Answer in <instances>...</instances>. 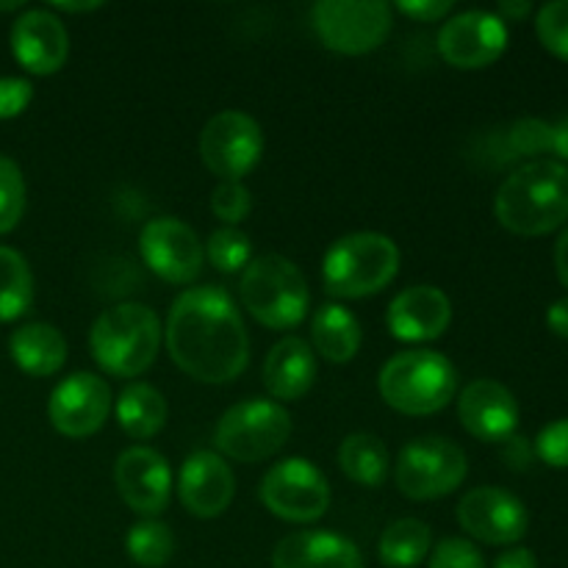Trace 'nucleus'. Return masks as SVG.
<instances>
[{"mask_svg":"<svg viewBox=\"0 0 568 568\" xmlns=\"http://www.w3.org/2000/svg\"><path fill=\"white\" fill-rule=\"evenodd\" d=\"M33 275L17 250L0 247V322H14L31 308Z\"/></svg>","mask_w":568,"mask_h":568,"instance_id":"28","label":"nucleus"},{"mask_svg":"<svg viewBox=\"0 0 568 568\" xmlns=\"http://www.w3.org/2000/svg\"><path fill=\"white\" fill-rule=\"evenodd\" d=\"M111 410V388L92 372H75L53 388L48 403L50 425L67 438H87L103 427Z\"/></svg>","mask_w":568,"mask_h":568,"instance_id":"14","label":"nucleus"},{"mask_svg":"<svg viewBox=\"0 0 568 568\" xmlns=\"http://www.w3.org/2000/svg\"><path fill=\"white\" fill-rule=\"evenodd\" d=\"M142 258L161 281L166 283H192L203 270V244L197 233L186 222L175 216H155L142 227L139 236Z\"/></svg>","mask_w":568,"mask_h":568,"instance_id":"12","label":"nucleus"},{"mask_svg":"<svg viewBox=\"0 0 568 568\" xmlns=\"http://www.w3.org/2000/svg\"><path fill=\"white\" fill-rule=\"evenodd\" d=\"M20 0H17V3H0V11H11V9H20Z\"/></svg>","mask_w":568,"mask_h":568,"instance_id":"46","label":"nucleus"},{"mask_svg":"<svg viewBox=\"0 0 568 568\" xmlns=\"http://www.w3.org/2000/svg\"><path fill=\"white\" fill-rule=\"evenodd\" d=\"M161 322L153 308L120 303L103 311L89 333V349L103 372L114 377H139L153 366L161 347Z\"/></svg>","mask_w":568,"mask_h":568,"instance_id":"3","label":"nucleus"},{"mask_svg":"<svg viewBox=\"0 0 568 568\" xmlns=\"http://www.w3.org/2000/svg\"><path fill=\"white\" fill-rule=\"evenodd\" d=\"M397 9L403 14H408L410 20H419V22H436L442 17H447L453 11V3L449 0H416V3H397Z\"/></svg>","mask_w":568,"mask_h":568,"instance_id":"38","label":"nucleus"},{"mask_svg":"<svg viewBox=\"0 0 568 568\" xmlns=\"http://www.w3.org/2000/svg\"><path fill=\"white\" fill-rule=\"evenodd\" d=\"M516 155H538L552 150V125L544 120H519L508 133Z\"/></svg>","mask_w":568,"mask_h":568,"instance_id":"34","label":"nucleus"},{"mask_svg":"<svg viewBox=\"0 0 568 568\" xmlns=\"http://www.w3.org/2000/svg\"><path fill=\"white\" fill-rule=\"evenodd\" d=\"M239 294L244 308L272 331L297 327L311 303L305 275L283 255H261L250 261L242 272Z\"/></svg>","mask_w":568,"mask_h":568,"instance_id":"6","label":"nucleus"},{"mask_svg":"<svg viewBox=\"0 0 568 568\" xmlns=\"http://www.w3.org/2000/svg\"><path fill=\"white\" fill-rule=\"evenodd\" d=\"M114 483L131 510L159 516L172 494V475L166 460L150 447H131L116 458Z\"/></svg>","mask_w":568,"mask_h":568,"instance_id":"16","label":"nucleus"},{"mask_svg":"<svg viewBox=\"0 0 568 568\" xmlns=\"http://www.w3.org/2000/svg\"><path fill=\"white\" fill-rule=\"evenodd\" d=\"M26 211V181L20 166L0 155V236L14 231Z\"/></svg>","mask_w":568,"mask_h":568,"instance_id":"31","label":"nucleus"},{"mask_svg":"<svg viewBox=\"0 0 568 568\" xmlns=\"http://www.w3.org/2000/svg\"><path fill=\"white\" fill-rule=\"evenodd\" d=\"M430 568H486L480 549L464 538H444L430 555Z\"/></svg>","mask_w":568,"mask_h":568,"instance_id":"35","label":"nucleus"},{"mask_svg":"<svg viewBox=\"0 0 568 568\" xmlns=\"http://www.w3.org/2000/svg\"><path fill=\"white\" fill-rule=\"evenodd\" d=\"M9 353L14 364L31 377H50L64 366L67 342L53 325L31 322L11 333Z\"/></svg>","mask_w":568,"mask_h":568,"instance_id":"23","label":"nucleus"},{"mask_svg":"<svg viewBox=\"0 0 568 568\" xmlns=\"http://www.w3.org/2000/svg\"><path fill=\"white\" fill-rule=\"evenodd\" d=\"M381 397L405 416H430L447 408L458 392V372L433 349H408L381 369Z\"/></svg>","mask_w":568,"mask_h":568,"instance_id":"4","label":"nucleus"},{"mask_svg":"<svg viewBox=\"0 0 568 568\" xmlns=\"http://www.w3.org/2000/svg\"><path fill=\"white\" fill-rule=\"evenodd\" d=\"M33 100V87L26 78H0V120H14Z\"/></svg>","mask_w":568,"mask_h":568,"instance_id":"37","label":"nucleus"},{"mask_svg":"<svg viewBox=\"0 0 568 568\" xmlns=\"http://www.w3.org/2000/svg\"><path fill=\"white\" fill-rule=\"evenodd\" d=\"M555 270H558L560 283L568 288V227L560 233L558 244H555Z\"/></svg>","mask_w":568,"mask_h":568,"instance_id":"42","label":"nucleus"},{"mask_svg":"<svg viewBox=\"0 0 568 568\" xmlns=\"http://www.w3.org/2000/svg\"><path fill=\"white\" fill-rule=\"evenodd\" d=\"M453 322V303L436 286H410L388 305L386 325L399 342H433Z\"/></svg>","mask_w":568,"mask_h":568,"instance_id":"20","label":"nucleus"},{"mask_svg":"<svg viewBox=\"0 0 568 568\" xmlns=\"http://www.w3.org/2000/svg\"><path fill=\"white\" fill-rule=\"evenodd\" d=\"M70 39L53 11L31 9L11 26V53L33 75H53L64 67Z\"/></svg>","mask_w":568,"mask_h":568,"instance_id":"18","label":"nucleus"},{"mask_svg":"<svg viewBox=\"0 0 568 568\" xmlns=\"http://www.w3.org/2000/svg\"><path fill=\"white\" fill-rule=\"evenodd\" d=\"M272 568H364L361 549L331 530H305L281 538Z\"/></svg>","mask_w":568,"mask_h":568,"instance_id":"21","label":"nucleus"},{"mask_svg":"<svg viewBox=\"0 0 568 568\" xmlns=\"http://www.w3.org/2000/svg\"><path fill=\"white\" fill-rule=\"evenodd\" d=\"M125 549L131 560L142 568H161L172 560L175 555V536L164 521H139L128 530Z\"/></svg>","mask_w":568,"mask_h":568,"instance_id":"29","label":"nucleus"},{"mask_svg":"<svg viewBox=\"0 0 568 568\" xmlns=\"http://www.w3.org/2000/svg\"><path fill=\"white\" fill-rule=\"evenodd\" d=\"M292 416L270 399H247L222 414L216 425V449L239 464H258L286 447Z\"/></svg>","mask_w":568,"mask_h":568,"instance_id":"7","label":"nucleus"},{"mask_svg":"<svg viewBox=\"0 0 568 568\" xmlns=\"http://www.w3.org/2000/svg\"><path fill=\"white\" fill-rule=\"evenodd\" d=\"M399 272V250L383 233H349L333 242L322 261L327 294L361 300L383 292Z\"/></svg>","mask_w":568,"mask_h":568,"instance_id":"5","label":"nucleus"},{"mask_svg":"<svg viewBox=\"0 0 568 568\" xmlns=\"http://www.w3.org/2000/svg\"><path fill=\"white\" fill-rule=\"evenodd\" d=\"M166 399L148 383H133L116 399V422L131 438H153L166 425Z\"/></svg>","mask_w":568,"mask_h":568,"instance_id":"25","label":"nucleus"},{"mask_svg":"<svg viewBox=\"0 0 568 568\" xmlns=\"http://www.w3.org/2000/svg\"><path fill=\"white\" fill-rule=\"evenodd\" d=\"M264 153L261 125L244 111H222L200 133V155L222 181H239L258 164Z\"/></svg>","mask_w":568,"mask_h":568,"instance_id":"11","label":"nucleus"},{"mask_svg":"<svg viewBox=\"0 0 568 568\" xmlns=\"http://www.w3.org/2000/svg\"><path fill=\"white\" fill-rule=\"evenodd\" d=\"M552 150L568 161V114L558 125H552Z\"/></svg>","mask_w":568,"mask_h":568,"instance_id":"43","label":"nucleus"},{"mask_svg":"<svg viewBox=\"0 0 568 568\" xmlns=\"http://www.w3.org/2000/svg\"><path fill=\"white\" fill-rule=\"evenodd\" d=\"M499 11H503L505 17H510V20H521V17L530 14V3H527V0H521V3L505 0V3H499Z\"/></svg>","mask_w":568,"mask_h":568,"instance_id":"44","label":"nucleus"},{"mask_svg":"<svg viewBox=\"0 0 568 568\" xmlns=\"http://www.w3.org/2000/svg\"><path fill=\"white\" fill-rule=\"evenodd\" d=\"M508 48V28L491 11H460L444 22L438 53L458 70H483Z\"/></svg>","mask_w":568,"mask_h":568,"instance_id":"13","label":"nucleus"},{"mask_svg":"<svg viewBox=\"0 0 568 568\" xmlns=\"http://www.w3.org/2000/svg\"><path fill=\"white\" fill-rule=\"evenodd\" d=\"M338 464L353 483L377 488L386 483L392 460H388V449L381 438L372 436V433H353L342 442Z\"/></svg>","mask_w":568,"mask_h":568,"instance_id":"26","label":"nucleus"},{"mask_svg":"<svg viewBox=\"0 0 568 568\" xmlns=\"http://www.w3.org/2000/svg\"><path fill=\"white\" fill-rule=\"evenodd\" d=\"M538 39L558 59L568 61V0H552L538 11Z\"/></svg>","mask_w":568,"mask_h":568,"instance_id":"32","label":"nucleus"},{"mask_svg":"<svg viewBox=\"0 0 568 568\" xmlns=\"http://www.w3.org/2000/svg\"><path fill=\"white\" fill-rule=\"evenodd\" d=\"M261 503L272 516L292 525H308L325 516L331 486L320 466L303 458H288L272 466L261 480Z\"/></svg>","mask_w":568,"mask_h":568,"instance_id":"10","label":"nucleus"},{"mask_svg":"<svg viewBox=\"0 0 568 568\" xmlns=\"http://www.w3.org/2000/svg\"><path fill=\"white\" fill-rule=\"evenodd\" d=\"M503 444H505V449H503L505 460H508L514 469H527V466H530L532 453H530V444H527L525 438L510 436V438H505Z\"/></svg>","mask_w":568,"mask_h":568,"instance_id":"39","label":"nucleus"},{"mask_svg":"<svg viewBox=\"0 0 568 568\" xmlns=\"http://www.w3.org/2000/svg\"><path fill=\"white\" fill-rule=\"evenodd\" d=\"M314 381L316 358L303 338L286 336L270 349L264 361V386L272 397L292 403L305 397Z\"/></svg>","mask_w":568,"mask_h":568,"instance_id":"22","label":"nucleus"},{"mask_svg":"<svg viewBox=\"0 0 568 568\" xmlns=\"http://www.w3.org/2000/svg\"><path fill=\"white\" fill-rule=\"evenodd\" d=\"M178 494L183 508L197 519H216L225 514L236 494V480L216 453H194L183 460L178 477Z\"/></svg>","mask_w":568,"mask_h":568,"instance_id":"17","label":"nucleus"},{"mask_svg":"<svg viewBox=\"0 0 568 568\" xmlns=\"http://www.w3.org/2000/svg\"><path fill=\"white\" fill-rule=\"evenodd\" d=\"M311 338L322 358L331 364H347L361 349V325L342 305H322L311 322Z\"/></svg>","mask_w":568,"mask_h":568,"instance_id":"24","label":"nucleus"},{"mask_svg":"<svg viewBox=\"0 0 568 568\" xmlns=\"http://www.w3.org/2000/svg\"><path fill=\"white\" fill-rule=\"evenodd\" d=\"M164 342L178 369L200 383H231L247 369V327L225 288L183 292L170 308Z\"/></svg>","mask_w":568,"mask_h":568,"instance_id":"1","label":"nucleus"},{"mask_svg":"<svg viewBox=\"0 0 568 568\" xmlns=\"http://www.w3.org/2000/svg\"><path fill=\"white\" fill-rule=\"evenodd\" d=\"M55 9L61 11H94L100 9V3H61V0H55Z\"/></svg>","mask_w":568,"mask_h":568,"instance_id":"45","label":"nucleus"},{"mask_svg":"<svg viewBox=\"0 0 568 568\" xmlns=\"http://www.w3.org/2000/svg\"><path fill=\"white\" fill-rule=\"evenodd\" d=\"M499 225L516 236H544L568 220V166L530 161L499 186L494 200Z\"/></svg>","mask_w":568,"mask_h":568,"instance_id":"2","label":"nucleus"},{"mask_svg":"<svg viewBox=\"0 0 568 568\" xmlns=\"http://www.w3.org/2000/svg\"><path fill=\"white\" fill-rule=\"evenodd\" d=\"M314 28L325 48L342 55H364L381 48L392 31V6L381 0H320Z\"/></svg>","mask_w":568,"mask_h":568,"instance_id":"9","label":"nucleus"},{"mask_svg":"<svg viewBox=\"0 0 568 568\" xmlns=\"http://www.w3.org/2000/svg\"><path fill=\"white\" fill-rule=\"evenodd\" d=\"M547 325H549V331L558 333L560 338H568V297L549 305Z\"/></svg>","mask_w":568,"mask_h":568,"instance_id":"40","label":"nucleus"},{"mask_svg":"<svg viewBox=\"0 0 568 568\" xmlns=\"http://www.w3.org/2000/svg\"><path fill=\"white\" fill-rule=\"evenodd\" d=\"M536 453L544 464L555 469H568V419H558L541 430L536 442Z\"/></svg>","mask_w":568,"mask_h":568,"instance_id":"36","label":"nucleus"},{"mask_svg":"<svg viewBox=\"0 0 568 568\" xmlns=\"http://www.w3.org/2000/svg\"><path fill=\"white\" fill-rule=\"evenodd\" d=\"M460 425L480 442L503 444L519 425V403L497 381H475L460 392Z\"/></svg>","mask_w":568,"mask_h":568,"instance_id":"19","label":"nucleus"},{"mask_svg":"<svg viewBox=\"0 0 568 568\" xmlns=\"http://www.w3.org/2000/svg\"><path fill=\"white\" fill-rule=\"evenodd\" d=\"M250 239L239 227H220L209 236L205 255L220 272H239L250 264Z\"/></svg>","mask_w":568,"mask_h":568,"instance_id":"30","label":"nucleus"},{"mask_svg":"<svg viewBox=\"0 0 568 568\" xmlns=\"http://www.w3.org/2000/svg\"><path fill=\"white\" fill-rule=\"evenodd\" d=\"M458 521L471 538L491 547H508L525 538L530 516L521 499L503 488H471L458 505Z\"/></svg>","mask_w":568,"mask_h":568,"instance_id":"15","label":"nucleus"},{"mask_svg":"<svg viewBox=\"0 0 568 568\" xmlns=\"http://www.w3.org/2000/svg\"><path fill=\"white\" fill-rule=\"evenodd\" d=\"M494 568H538L536 555L530 549H508L505 555H499Z\"/></svg>","mask_w":568,"mask_h":568,"instance_id":"41","label":"nucleus"},{"mask_svg":"<svg viewBox=\"0 0 568 568\" xmlns=\"http://www.w3.org/2000/svg\"><path fill=\"white\" fill-rule=\"evenodd\" d=\"M466 477V455L444 436H422L405 444L394 466L397 488L408 499L427 503L453 494Z\"/></svg>","mask_w":568,"mask_h":568,"instance_id":"8","label":"nucleus"},{"mask_svg":"<svg viewBox=\"0 0 568 568\" xmlns=\"http://www.w3.org/2000/svg\"><path fill=\"white\" fill-rule=\"evenodd\" d=\"M430 527L419 519H399L381 536V560L392 568H414L430 555Z\"/></svg>","mask_w":568,"mask_h":568,"instance_id":"27","label":"nucleus"},{"mask_svg":"<svg viewBox=\"0 0 568 568\" xmlns=\"http://www.w3.org/2000/svg\"><path fill=\"white\" fill-rule=\"evenodd\" d=\"M250 209H253V194L247 192V186L242 181H222L211 192V211L231 227L236 222L247 220Z\"/></svg>","mask_w":568,"mask_h":568,"instance_id":"33","label":"nucleus"}]
</instances>
